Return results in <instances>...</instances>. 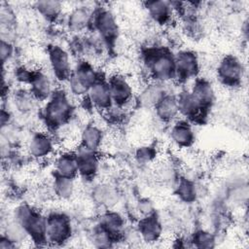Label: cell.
Segmentation results:
<instances>
[{
  "mask_svg": "<svg viewBox=\"0 0 249 249\" xmlns=\"http://www.w3.org/2000/svg\"><path fill=\"white\" fill-rule=\"evenodd\" d=\"M195 137L193 126L188 121H176L171 126L170 138L179 148H190L195 142Z\"/></svg>",
  "mask_w": 249,
  "mask_h": 249,
  "instance_id": "obj_17",
  "label": "cell"
},
{
  "mask_svg": "<svg viewBox=\"0 0 249 249\" xmlns=\"http://www.w3.org/2000/svg\"><path fill=\"white\" fill-rule=\"evenodd\" d=\"M72 234V224L70 218L63 212H53L46 217L47 242L62 244Z\"/></svg>",
  "mask_w": 249,
  "mask_h": 249,
  "instance_id": "obj_5",
  "label": "cell"
},
{
  "mask_svg": "<svg viewBox=\"0 0 249 249\" xmlns=\"http://www.w3.org/2000/svg\"><path fill=\"white\" fill-rule=\"evenodd\" d=\"M192 242L197 248H211L215 246V237L210 231L199 230L194 233Z\"/></svg>",
  "mask_w": 249,
  "mask_h": 249,
  "instance_id": "obj_32",
  "label": "cell"
},
{
  "mask_svg": "<svg viewBox=\"0 0 249 249\" xmlns=\"http://www.w3.org/2000/svg\"><path fill=\"white\" fill-rule=\"evenodd\" d=\"M92 197L97 204L108 209L116 205L119 201V194L117 190L108 184L96 186L92 190Z\"/></svg>",
  "mask_w": 249,
  "mask_h": 249,
  "instance_id": "obj_25",
  "label": "cell"
},
{
  "mask_svg": "<svg viewBox=\"0 0 249 249\" xmlns=\"http://www.w3.org/2000/svg\"><path fill=\"white\" fill-rule=\"evenodd\" d=\"M48 59L54 79L67 82L73 70L69 53L60 46L53 45L48 49Z\"/></svg>",
  "mask_w": 249,
  "mask_h": 249,
  "instance_id": "obj_6",
  "label": "cell"
},
{
  "mask_svg": "<svg viewBox=\"0 0 249 249\" xmlns=\"http://www.w3.org/2000/svg\"><path fill=\"white\" fill-rule=\"evenodd\" d=\"M175 57V79L186 82L196 78L199 72L198 58L193 51L182 50L177 53Z\"/></svg>",
  "mask_w": 249,
  "mask_h": 249,
  "instance_id": "obj_10",
  "label": "cell"
},
{
  "mask_svg": "<svg viewBox=\"0 0 249 249\" xmlns=\"http://www.w3.org/2000/svg\"><path fill=\"white\" fill-rule=\"evenodd\" d=\"M53 187L57 197L60 199H69L75 193V179L55 175Z\"/></svg>",
  "mask_w": 249,
  "mask_h": 249,
  "instance_id": "obj_28",
  "label": "cell"
},
{
  "mask_svg": "<svg viewBox=\"0 0 249 249\" xmlns=\"http://www.w3.org/2000/svg\"><path fill=\"white\" fill-rule=\"evenodd\" d=\"M137 232L140 238L146 242L158 241L162 233V226L158 216L153 213L149 216L142 217L138 222Z\"/></svg>",
  "mask_w": 249,
  "mask_h": 249,
  "instance_id": "obj_16",
  "label": "cell"
},
{
  "mask_svg": "<svg viewBox=\"0 0 249 249\" xmlns=\"http://www.w3.org/2000/svg\"><path fill=\"white\" fill-rule=\"evenodd\" d=\"M155 156H156V154L153 151V149L148 146L141 147L136 153V159H137L138 162H140V163L150 162L154 159Z\"/></svg>",
  "mask_w": 249,
  "mask_h": 249,
  "instance_id": "obj_35",
  "label": "cell"
},
{
  "mask_svg": "<svg viewBox=\"0 0 249 249\" xmlns=\"http://www.w3.org/2000/svg\"><path fill=\"white\" fill-rule=\"evenodd\" d=\"M157 117L164 123L173 122L179 114L177 95L166 93L154 107Z\"/></svg>",
  "mask_w": 249,
  "mask_h": 249,
  "instance_id": "obj_19",
  "label": "cell"
},
{
  "mask_svg": "<svg viewBox=\"0 0 249 249\" xmlns=\"http://www.w3.org/2000/svg\"><path fill=\"white\" fill-rule=\"evenodd\" d=\"M92 242L98 247H109L115 240L114 237L99 224L93 229L91 235Z\"/></svg>",
  "mask_w": 249,
  "mask_h": 249,
  "instance_id": "obj_33",
  "label": "cell"
},
{
  "mask_svg": "<svg viewBox=\"0 0 249 249\" xmlns=\"http://www.w3.org/2000/svg\"><path fill=\"white\" fill-rule=\"evenodd\" d=\"M55 175L76 178L78 176V162L76 154L73 152L65 151L54 159Z\"/></svg>",
  "mask_w": 249,
  "mask_h": 249,
  "instance_id": "obj_20",
  "label": "cell"
},
{
  "mask_svg": "<svg viewBox=\"0 0 249 249\" xmlns=\"http://www.w3.org/2000/svg\"><path fill=\"white\" fill-rule=\"evenodd\" d=\"M75 154L78 162V175L83 179H93L99 169V159L96 152L80 146Z\"/></svg>",
  "mask_w": 249,
  "mask_h": 249,
  "instance_id": "obj_13",
  "label": "cell"
},
{
  "mask_svg": "<svg viewBox=\"0 0 249 249\" xmlns=\"http://www.w3.org/2000/svg\"><path fill=\"white\" fill-rule=\"evenodd\" d=\"M26 85L37 101L48 100L55 90L53 78L44 70H30Z\"/></svg>",
  "mask_w": 249,
  "mask_h": 249,
  "instance_id": "obj_8",
  "label": "cell"
},
{
  "mask_svg": "<svg viewBox=\"0 0 249 249\" xmlns=\"http://www.w3.org/2000/svg\"><path fill=\"white\" fill-rule=\"evenodd\" d=\"M202 108L208 109L215 99V91L212 85L204 79H197L190 90Z\"/></svg>",
  "mask_w": 249,
  "mask_h": 249,
  "instance_id": "obj_23",
  "label": "cell"
},
{
  "mask_svg": "<svg viewBox=\"0 0 249 249\" xmlns=\"http://www.w3.org/2000/svg\"><path fill=\"white\" fill-rule=\"evenodd\" d=\"M87 97L90 104L100 110H109L113 106L108 82L99 78L89 89Z\"/></svg>",
  "mask_w": 249,
  "mask_h": 249,
  "instance_id": "obj_14",
  "label": "cell"
},
{
  "mask_svg": "<svg viewBox=\"0 0 249 249\" xmlns=\"http://www.w3.org/2000/svg\"><path fill=\"white\" fill-rule=\"evenodd\" d=\"M92 24L96 34L107 45L114 43L119 35V27L114 15L102 8L93 14Z\"/></svg>",
  "mask_w": 249,
  "mask_h": 249,
  "instance_id": "obj_7",
  "label": "cell"
},
{
  "mask_svg": "<svg viewBox=\"0 0 249 249\" xmlns=\"http://www.w3.org/2000/svg\"><path fill=\"white\" fill-rule=\"evenodd\" d=\"M37 12L49 21H55L62 14L63 5L58 1H39L35 3Z\"/></svg>",
  "mask_w": 249,
  "mask_h": 249,
  "instance_id": "obj_27",
  "label": "cell"
},
{
  "mask_svg": "<svg viewBox=\"0 0 249 249\" xmlns=\"http://www.w3.org/2000/svg\"><path fill=\"white\" fill-rule=\"evenodd\" d=\"M94 12L87 6H78L73 8L68 14L66 24L71 32L79 33L86 30L92 23Z\"/></svg>",
  "mask_w": 249,
  "mask_h": 249,
  "instance_id": "obj_15",
  "label": "cell"
},
{
  "mask_svg": "<svg viewBox=\"0 0 249 249\" xmlns=\"http://www.w3.org/2000/svg\"><path fill=\"white\" fill-rule=\"evenodd\" d=\"M175 193L177 196L184 202H194L197 196L195 183L188 178H179L176 182Z\"/></svg>",
  "mask_w": 249,
  "mask_h": 249,
  "instance_id": "obj_29",
  "label": "cell"
},
{
  "mask_svg": "<svg viewBox=\"0 0 249 249\" xmlns=\"http://www.w3.org/2000/svg\"><path fill=\"white\" fill-rule=\"evenodd\" d=\"M148 72L153 82L166 83L175 79V57L166 49H154L146 54Z\"/></svg>",
  "mask_w": 249,
  "mask_h": 249,
  "instance_id": "obj_2",
  "label": "cell"
},
{
  "mask_svg": "<svg viewBox=\"0 0 249 249\" xmlns=\"http://www.w3.org/2000/svg\"><path fill=\"white\" fill-rule=\"evenodd\" d=\"M0 53H1V61H2L3 67H4L6 65V63H8V61L14 55V46L11 44V42L9 40L2 38Z\"/></svg>",
  "mask_w": 249,
  "mask_h": 249,
  "instance_id": "obj_34",
  "label": "cell"
},
{
  "mask_svg": "<svg viewBox=\"0 0 249 249\" xmlns=\"http://www.w3.org/2000/svg\"><path fill=\"white\" fill-rule=\"evenodd\" d=\"M179 114L190 121L197 120L202 116L204 109L190 90L183 91L177 95Z\"/></svg>",
  "mask_w": 249,
  "mask_h": 249,
  "instance_id": "obj_18",
  "label": "cell"
},
{
  "mask_svg": "<svg viewBox=\"0 0 249 249\" xmlns=\"http://www.w3.org/2000/svg\"><path fill=\"white\" fill-rule=\"evenodd\" d=\"M98 224L104 228L114 237V239L124 233V220L118 212L113 210H106V212L101 215Z\"/></svg>",
  "mask_w": 249,
  "mask_h": 249,
  "instance_id": "obj_24",
  "label": "cell"
},
{
  "mask_svg": "<svg viewBox=\"0 0 249 249\" xmlns=\"http://www.w3.org/2000/svg\"><path fill=\"white\" fill-rule=\"evenodd\" d=\"M165 87L163 83L153 82L152 84L146 86V88L141 91L139 95V101L144 107H155L156 104L161 99V97L166 94Z\"/></svg>",
  "mask_w": 249,
  "mask_h": 249,
  "instance_id": "obj_26",
  "label": "cell"
},
{
  "mask_svg": "<svg viewBox=\"0 0 249 249\" xmlns=\"http://www.w3.org/2000/svg\"><path fill=\"white\" fill-rule=\"evenodd\" d=\"M14 218L25 229L29 239L38 244L47 242L46 217L29 204H20L15 209Z\"/></svg>",
  "mask_w": 249,
  "mask_h": 249,
  "instance_id": "obj_3",
  "label": "cell"
},
{
  "mask_svg": "<svg viewBox=\"0 0 249 249\" xmlns=\"http://www.w3.org/2000/svg\"><path fill=\"white\" fill-rule=\"evenodd\" d=\"M73 109L68 93L61 89H55L46 102L43 118L49 127L56 129L69 122Z\"/></svg>",
  "mask_w": 249,
  "mask_h": 249,
  "instance_id": "obj_1",
  "label": "cell"
},
{
  "mask_svg": "<svg viewBox=\"0 0 249 249\" xmlns=\"http://www.w3.org/2000/svg\"><path fill=\"white\" fill-rule=\"evenodd\" d=\"M148 15L156 23L166 24L172 17V3L166 1H148L145 3Z\"/></svg>",
  "mask_w": 249,
  "mask_h": 249,
  "instance_id": "obj_21",
  "label": "cell"
},
{
  "mask_svg": "<svg viewBox=\"0 0 249 249\" xmlns=\"http://www.w3.org/2000/svg\"><path fill=\"white\" fill-rule=\"evenodd\" d=\"M137 211L141 214L142 217L149 216L154 213L153 202L147 198H143L137 202Z\"/></svg>",
  "mask_w": 249,
  "mask_h": 249,
  "instance_id": "obj_36",
  "label": "cell"
},
{
  "mask_svg": "<svg viewBox=\"0 0 249 249\" xmlns=\"http://www.w3.org/2000/svg\"><path fill=\"white\" fill-rule=\"evenodd\" d=\"M3 234L18 246L19 243L30 240L25 229L15 218L7 223Z\"/></svg>",
  "mask_w": 249,
  "mask_h": 249,
  "instance_id": "obj_30",
  "label": "cell"
},
{
  "mask_svg": "<svg viewBox=\"0 0 249 249\" xmlns=\"http://www.w3.org/2000/svg\"><path fill=\"white\" fill-rule=\"evenodd\" d=\"M35 97L29 90H19L14 96V104L18 111L20 113H29L34 109Z\"/></svg>",
  "mask_w": 249,
  "mask_h": 249,
  "instance_id": "obj_31",
  "label": "cell"
},
{
  "mask_svg": "<svg viewBox=\"0 0 249 249\" xmlns=\"http://www.w3.org/2000/svg\"><path fill=\"white\" fill-rule=\"evenodd\" d=\"M108 82L113 105L117 108H123L127 105L133 96V89L130 82L120 74L112 75Z\"/></svg>",
  "mask_w": 249,
  "mask_h": 249,
  "instance_id": "obj_11",
  "label": "cell"
},
{
  "mask_svg": "<svg viewBox=\"0 0 249 249\" xmlns=\"http://www.w3.org/2000/svg\"><path fill=\"white\" fill-rule=\"evenodd\" d=\"M80 139V146L90 151L97 152L102 146L103 131L96 124H88L82 129Z\"/></svg>",
  "mask_w": 249,
  "mask_h": 249,
  "instance_id": "obj_22",
  "label": "cell"
},
{
  "mask_svg": "<svg viewBox=\"0 0 249 249\" xmlns=\"http://www.w3.org/2000/svg\"><path fill=\"white\" fill-rule=\"evenodd\" d=\"M18 247V245L16 243H14L12 240H10L7 236H5L4 234H2L1 238H0V248L1 249H8V248H16Z\"/></svg>",
  "mask_w": 249,
  "mask_h": 249,
  "instance_id": "obj_37",
  "label": "cell"
},
{
  "mask_svg": "<svg viewBox=\"0 0 249 249\" xmlns=\"http://www.w3.org/2000/svg\"><path fill=\"white\" fill-rule=\"evenodd\" d=\"M218 78L227 87H236L241 83L243 77V66L234 55H227L219 62L217 68Z\"/></svg>",
  "mask_w": 249,
  "mask_h": 249,
  "instance_id": "obj_9",
  "label": "cell"
},
{
  "mask_svg": "<svg viewBox=\"0 0 249 249\" xmlns=\"http://www.w3.org/2000/svg\"><path fill=\"white\" fill-rule=\"evenodd\" d=\"M26 151L35 160L47 159L54 152V141L45 131L34 132L27 142Z\"/></svg>",
  "mask_w": 249,
  "mask_h": 249,
  "instance_id": "obj_12",
  "label": "cell"
},
{
  "mask_svg": "<svg viewBox=\"0 0 249 249\" xmlns=\"http://www.w3.org/2000/svg\"><path fill=\"white\" fill-rule=\"evenodd\" d=\"M99 79L94 66L84 59L76 63L67 81L69 92L76 97L87 96L90 87Z\"/></svg>",
  "mask_w": 249,
  "mask_h": 249,
  "instance_id": "obj_4",
  "label": "cell"
}]
</instances>
